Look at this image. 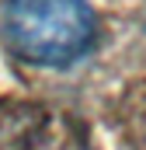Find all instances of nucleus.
Wrapping results in <instances>:
<instances>
[{
	"label": "nucleus",
	"instance_id": "obj_1",
	"mask_svg": "<svg viewBox=\"0 0 146 150\" xmlns=\"http://www.w3.org/2000/svg\"><path fill=\"white\" fill-rule=\"evenodd\" d=\"M0 32L7 49L32 67H70L98 42L91 0H4Z\"/></svg>",
	"mask_w": 146,
	"mask_h": 150
}]
</instances>
